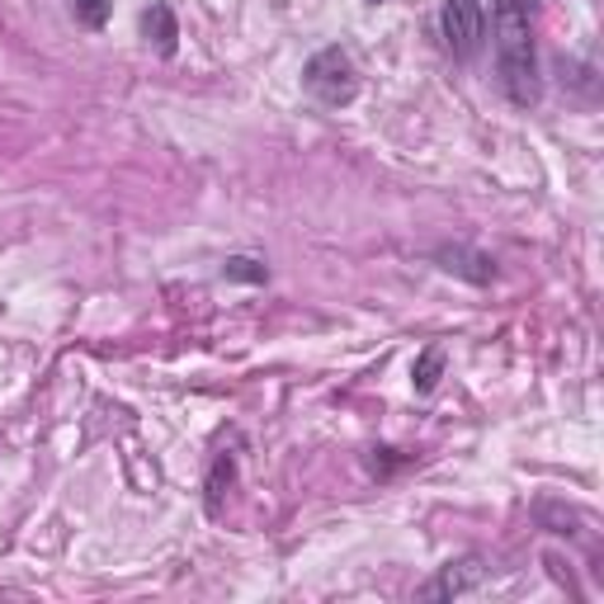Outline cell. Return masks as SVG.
<instances>
[{
    "label": "cell",
    "mask_w": 604,
    "mask_h": 604,
    "mask_svg": "<svg viewBox=\"0 0 604 604\" xmlns=\"http://www.w3.org/2000/svg\"><path fill=\"white\" fill-rule=\"evenodd\" d=\"M373 5H378V0H373Z\"/></svg>",
    "instance_id": "8fae6325"
},
{
    "label": "cell",
    "mask_w": 604,
    "mask_h": 604,
    "mask_svg": "<svg viewBox=\"0 0 604 604\" xmlns=\"http://www.w3.org/2000/svg\"><path fill=\"white\" fill-rule=\"evenodd\" d=\"M439 378H444V349L430 345V349H421L416 363H411V388H416L421 396H430L439 388Z\"/></svg>",
    "instance_id": "52a82bcc"
},
{
    "label": "cell",
    "mask_w": 604,
    "mask_h": 604,
    "mask_svg": "<svg viewBox=\"0 0 604 604\" xmlns=\"http://www.w3.org/2000/svg\"><path fill=\"white\" fill-rule=\"evenodd\" d=\"M302 86H307L312 100H322L326 109H340L359 94V71H355V61H349L345 47H322V53H312L307 67H302Z\"/></svg>",
    "instance_id": "7a4b0ae2"
},
{
    "label": "cell",
    "mask_w": 604,
    "mask_h": 604,
    "mask_svg": "<svg viewBox=\"0 0 604 604\" xmlns=\"http://www.w3.org/2000/svg\"><path fill=\"white\" fill-rule=\"evenodd\" d=\"M76 20L86 29H104L109 20V0H76Z\"/></svg>",
    "instance_id": "30bf717a"
},
{
    "label": "cell",
    "mask_w": 604,
    "mask_h": 604,
    "mask_svg": "<svg viewBox=\"0 0 604 604\" xmlns=\"http://www.w3.org/2000/svg\"><path fill=\"white\" fill-rule=\"evenodd\" d=\"M435 260H439V269H449V275L468 279V283H491V279H496V260L482 256V250H468V246H439Z\"/></svg>",
    "instance_id": "5b68a950"
},
{
    "label": "cell",
    "mask_w": 604,
    "mask_h": 604,
    "mask_svg": "<svg viewBox=\"0 0 604 604\" xmlns=\"http://www.w3.org/2000/svg\"><path fill=\"white\" fill-rule=\"evenodd\" d=\"M142 34H147V43H156V53H161V57L175 53V43H180V24H175L166 0H156V5L142 14Z\"/></svg>",
    "instance_id": "8992f818"
},
{
    "label": "cell",
    "mask_w": 604,
    "mask_h": 604,
    "mask_svg": "<svg viewBox=\"0 0 604 604\" xmlns=\"http://www.w3.org/2000/svg\"><path fill=\"white\" fill-rule=\"evenodd\" d=\"M222 275L236 279V283H265L269 279V269L260 260H250V256H232L227 265H222Z\"/></svg>",
    "instance_id": "ba28073f"
},
{
    "label": "cell",
    "mask_w": 604,
    "mask_h": 604,
    "mask_svg": "<svg viewBox=\"0 0 604 604\" xmlns=\"http://www.w3.org/2000/svg\"><path fill=\"white\" fill-rule=\"evenodd\" d=\"M232 477H236V463L232 458H217L213 472H209V511L213 515L222 511V486H232Z\"/></svg>",
    "instance_id": "9c48e42d"
},
{
    "label": "cell",
    "mask_w": 604,
    "mask_h": 604,
    "mask_svg": "<svg viewBox=\"0 0 604 604\" xmlns=\"http://www.w3.org/2000/svg\"><path fill=\"white\" fill-rule=\"evenodd\" d=\"M439 29L454 57H477V47L486 38V10L482 0H444L439 10Z\"/></svg>",
    "instance_id": "3957f363"
},
{
    "label": "cell",
    "mask_w": 604,
    "mask_h": 604,
    "mask_svg": "<svg viewBox=\"0 0 604 604\" xmlns=\"http://www.w3.org/2000/svg\"><path fill=\"white\" fill-rule=\"evenodd\" d=\"M486 581V567H482V558H463V562H449V567H439L430 581L421 585V600H458V595H468V591H477V585Z\"/></svg>",
    "instance_id": "277c9868"
},
{
    "label": "cell",
    "mask_w": 604,
    "mask_h": 604,
    "mask_svg": "<svg viewBox=\"0 0 604 604\" xmlns=\"http://www.w3.org/2000/svg\"><path fill=\"white\" fill-rule=\"evenodd\" d=\"M534 10H538V0H491L501 90L511 94V104H519V109L538 104V94H544L538 53H534Z\"/></svg>",
    "instance_id": "6da1fadb"
}]
</instances>
